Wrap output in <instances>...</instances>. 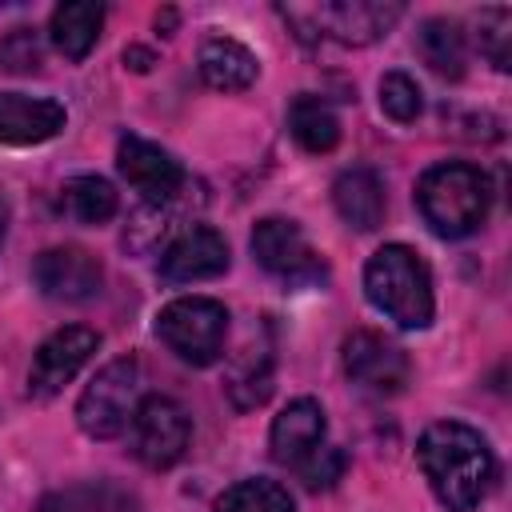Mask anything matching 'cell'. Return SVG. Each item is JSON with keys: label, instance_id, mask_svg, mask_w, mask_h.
<instances>
[{"label": "cell", "instance_id": "1", "mask_svg": "<svg viewBox=\"0 0 512 512\" xmlns=\"http://www.w3.org/2000/svg\"><path fill=\"white\" fill-rule=\"evenodd\" d=\"M416 464L448 512H472L496 480V456L488 440L460 420L428 424L416 440Z\"/></svg>", "mask_w": 512, "mask_h": 512}, {"label": "cell", "instance_id": "2", "mask_svg": "<svg viewBox=\"0 0 512 512\" xmlns=\"http://www.w3.org/2000/svg\"><path fill=\"white\" fill-rule=\"evenodd\" d=\"M416 208L440 240H464L492 212V180L468 160H440L416 180Z\"/></svg>", "mask_w": 512, "mask_h": 512}, {"label": "cell", "instance_id": "3", "mask_svg": "<svg viewBox=\"0 0 512 512\" xmlns=\"http://www.w3.org/2000/svg\"><path fill=\"white\" fill-rule=\"evenodd\" d=\"M364 296L376 312H384L396 328L420 332L436 316L428 264L408 244H384L364 264Z\"/></svg>", "mask_w": 512, "mask_h": 512}, {"label": "cell", "instance_id": "4", "mask_svg": "<svg viewBox=\"0 0 512 512\" xmlns=\"http://www.w3.org/2000/svg\"><path fill=\"white\" fill-rule=\"evenodd\" d=\"M156 336L184 364L208 368L224 356L228 308L212 296H180L156 312Z\"/></svg>", "mask_w": 512, "mask_h": 512}, {"label": "cell", "instance_id": "5", "mask_svg": "<svg viewBox=\"0 0 512 512\" xmlns=\"http://www.w3.org/2000/svg\"><path fill=\"white\" fill-rule=\"evenodd\" d=\"M136 404H140V364L136 356H120L104 364L80 392L76 424L92 440H116L120 432H128Z\"/></svg>", "mask_w": 512, "mask_h": 512}, {"label": "cell", "instance_id": "6", "mask_svg": "<svg viewBox=\"0 0 512 512\" xmlns=\"http://www.w3.org/2000/svg\"><path fill=\"white\" fill-rule=\"evenodd\" d=\"M252 256H256V264L272 280H280L288 288H316V284L328 280L324 256L308 244L300 224L284 220V216L256 220V228H252Z\"/></svg>", "mask_w": 512, "mask_h": 512}, {"label": "cell", "instance_id": "7", "mask_svg": "<svg viewBox=\"0 0 512 512\" xmlns=\"http://www.w3.org/2000/svg\"><path fill=\"white\" fill-rule=\"evenodd\" d=\"M132 456L152 468V472H164L172 464L184 460L188 444H192V420L188 412L172 400V396H144L136 404V416H132Z\"/></svg>", "mask_w": 512, "mask_h": 512}, {"label": "cell", "instance_id": "8", "mask_svg": "<svg viewBox=\"0 0 512 512\" xmlns=\"http://www.w3.org/2000/svg\"><path fill=\"white\" fill-rule=\"evenodd\" d=\"M32 284L60 304H88L104 288L100 260L80 244H52L32 260Z\"/></svg>", "mask_w": 512, "mask_h": 512}, {"label": "cell", "instance_id": "9", "mask_svg": "<svg viewBox=\"0 0 512 512\" xmlns=\"http://www.w3.org/2000/svg\"><path fill=\"white\" fill-rule=\"evenodd\" d=\"M100 348V332L96 328H84V324H68V328H56L32 356V368H28V396L32 400H52Z\"/></svg>", "mask_w": 512, "mask_h": 512}, {"label": "cell", "instance_id": "10", "mask_svg": "<svg viewBox=\"0 0 512 512\" xmlns=\"http://www.w3.org/2000/svg\"><path fill=\"white\" fill-rule=\"evenodd\" d=\"M116 168H120V176L148 204L176 200L184 192V180H188L184 164L168 148H160V144H152L144 136H120V144H116Z\"/></svg>", "mask_w": 512, "mask_h": 512}, {"label": "cell", "instance_id": "11", "mask_svg": "<svg viewBox=\"0 0 512 512\" xmlns=\"http://www.w3.org/2000/svg\"><path fill=\"white\" fill-rule=\"evenodd\" d=\"M344 372L352 384H360L364 392L376 396H396L408 384V356L404 348H396L392 340H384L380 332H352L344 340Z\"/></svg>", "mask_w": 512, "mask_h": 512}, {"label": "cell", "instance_id": "12", "mask_svg": "<svg viewBox=\"0 0 512 512\" xmlns=\"http://www.w3.org/2000/svg\"><path fill=\"white\" fill-rule=\"evenodd\" d=\"M220 272H228V240L208 224L184 228L160 252V280L164 284H196V280H212Z\"/></svg>", "mask_w": 512, "mask_h": 512}, {"label": "cell", "instance_id": "13", "mask_svg": "<svg viewBox=\"0 0 512 512\" xmlns=\"http://www.w3.org/2000/svg\"><path fill=\"white\" fill-rule=\"evenodd\" d=\"M324 436H328V420H324L320 400L300 396V400H288V404L280 408V416L272 420L268 448H272V460H276V464L300 472V468L324 448Z\"/></svg>", "mask_w": 512, "mask_h": 512}, {"label": "cell", "instance_id": "14", "mask_svg": "<svg viewBox=\"0 0 512 512\" xmlns=\"http://www.w3.org/2000/svg\"><path fill=\"white\" fill-rule=\"evenodd\" d=\"M404 16V8L400 4H372V0H352V4H320V8H312V32H308V40L320 32H328V36H336L340 44H356V48H364V44H376L380 36H388L392 32V24Z\"/></svg>", "mask_w": 512, "mask_h": 512}, {"label": "cell", "instance_id": "15", "mask_svg": "<svg viewBox=\"0 0 512 512\" xmlns=\"http://www.w3.org/2000/svg\"><path fill=\"white\" fill-rule=\"evenodd\" d=\"M68 124V112L52 96H28V92H0V144L8 148H32L52 136H60Z\"/></svg>", "mask_w": 512, "mask_h": 512}, {"label": "cell", "instance_id": "16", "mask_svg": "<svg viewBox=\"0 0 512 512\" xmlns=\"http://www.w3.org/2000/svg\"><path fill=\"white\" fill-rule=\"evenodd\" d=\"M196 64H200L204 84L216 88V92H244V88H252L256 76H260L256 52L244 48L240 40H232V36H208V40L200 44Z\"/></svg>", "mask_w": 512, "mask_h": 512}, {"label": "cell", "instance_id": "17", "mask_svg": "<svg viewBox=\"0 0 512 512\" xmlns=\"http://www.w3.org/2000/svg\"><path fill=\"white\" fill-rule=\"evenodd\" d=\"M332 204L340 220L356 232H372L384 220V180L372 168H344L332 184Z\"/></svg>", "mask_w": 512, "mask_h": 512}, {"label": "cell", "instance_id": "18", "mask_svg": "<svg viewBox=\"0 0 512 512\" xmlns=\"http://www.w3.org/2000/svg\"><path fill=\"white\" fill-rule=\"evenodd\" d=\"M100 28H104V4H96V0L60 4V8H52V20H48V36H52L56 52L72 64H80L96 48Z\"/></svg>", "mask_w": 512, "mask_h": 512}, {"label": "cell", "instance_id": "19", "mask_svg": "<svg viewBox=\"0 0 512 512\" xmlns=\"http://www.w3.org/2000/svg\"><path fill=\"white\" fill-rule=\"evenodd\" d=\"M36 512H140V500L116 480H80L48 492Z\"/></svg>", "mask_w": 512, "mask_h": 512}, {"label": "cell", "instance_id": "20", "mask_svg": "<svg viewBox=\"0 0 512 512\" xmlns=\"http://www.w3.org/2000/svg\"><path fill=\"white\" fill-rule=\"evenodd\" d=\"M288 132L292 140L304 148V152H332L340 144V116L332 112L328 100L312 96V92H300L292 104H288Z\"/></svg>", "mask_w": 512, "mask_h": 512}, {"label": "cell", "instance_id": "21", "mask_svg": "<svg viewBox=\"0 0 512 512\" xmlns=\"http://www.w3.org/2000/svg\"><path fill=\"white\" fill-rule=\"evenodd\" d=\"M416 48L424 56V64L436 72V76H448V80H460L464 76V64H468V44H464V28L448 16H432L420 24L416 32Z\"/></svg>", "mask_w": 512, "mask_h": 512}, {"label": "cell", "instance_id": "22", "mask_svg": "<svg viewBox=\"0 0 512 512\" xmlns=\"http://www.w3.org/2000/svg\"><path fill=\"white\" fill-rule=\"evenodd\" d=\"M60 208L76 224H108L120 208L116 188L104 176H68L60 184Z\"/></svg>", "mask_w": 512, "mask_h": 512}, {"label": "cell", "instance_id": "23", "mask_svg": "<svg viewBox=\"0 0 512 512\" xmlns=\"http://www.w3.org/2000/svg\"><path fill=\"white\" fill-rule=\"evenodd\" d=\"M212 512H296V504L284 484L268 476H252V480H236L232 488H224Z\"/></svg>", "mask_w": 512, "mask_h": 512}, {"label": "cell", "instance_id": "24", "mask_svg": "<svg viewBox=\"0 0 512 512\" xmlns=\"http://www.w3.org/2000/svg\"><path fill=\"white\" fill-rule=\"evenodd\" d=\"M224 388H228L236 408H260L272 396V360H268V352H252L248 348V356L232 368Z\"/></svg>", "mask_w": 512, "mask_h": 512}, {"label": "cell", "instance_id": "25", "mask_svg": "<svg viewBox=\"0 0 512 512\" xmlns=\"http://www.w3.org/2000/svg\"><path fill=\"white\" fill-rule=\"evenodd\" d=\"M380 108L388 120L396 124H412L424 108V96H420V84L408 76V72H384L380 76Z\"/></svg>", "mask_w": 512, "mask_h": 512}, {"label": "cell", "instance_id": "26", "mask_svg": "<svg viewBox=\"0 0 512 512\" xmlns=\"http://www.w3.org/2000/svg\"><path fill=\"white\" fill-rule=\"evenodd\" d=\"M512 12L508 8H488L480 12V48L496 68H508V40H512Z\"/></svg>", "mask_w": 512, "mask_h": 512}, {"label": "cell", "instance_id": "27", "mask_svg": "<svg viewBox=\"0 0 512 512\" xmlns=\"http://www.w3.org/2000/svg\"><path fill=\"white\" fill-rule=\"evenodd\" d=\"M340 472H344V452L340 448H320L304 468H300V480L316 492V488H328V484H336L340 480Z\"/></svg>", "mask_w": 512, "mask_h": 512}, {"label": "cell", "instance_id": "28", "mask_svg": "<svg viewBox=\"0 0 512 512\" xmlns=\"http://www.w3.org/2000/svg\"><path fill=\"white\" fill-rule=\"evenodd\" d=\"M148 60H152V56H148L144 48H128V52H124V64H132L136 72H144V68H148Z\"/></svg>", "mask_w": 512, "mask_h": 512}, {"label": "cell", "instance_id": "29", "mask_svg": "<svg viewBox=\"0 0 512 512\" xmlns=\"http://www.w3.org/2000/svg\"><path fill=\"white\" fill-rule=\"evenodd\" d=\"M4 236H8V200L0 196V248H4Z\"/></svg>", "mask_w": 512, "mask_h": 512}]
</instances>
